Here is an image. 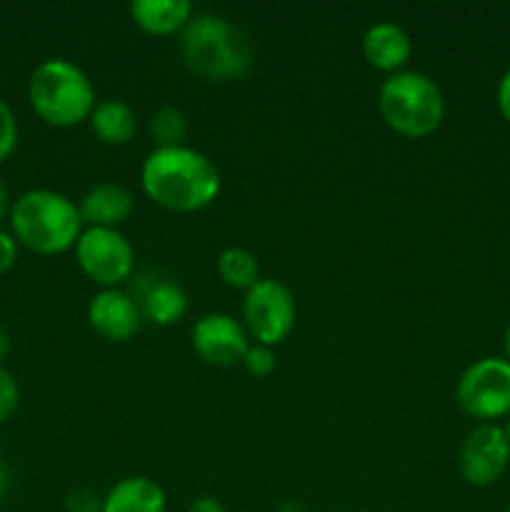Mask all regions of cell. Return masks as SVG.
<instances>
[{"label": "cell", "mask_w": 510, "mask_h": 512, "mask_svg": "<svg viewBox=\"0 0 510 512\" xmlns=\"http://www.w3.org/2000/svg\"><path fill=\"white\" fill-rule=\"evenodd\" d=\"M103 498L95 488H75L65 495V512H103Z\"/></svg>", "instance_id": "cell-22"}, {"label": "cell", "mask_w": 510, "mask_h": 512, "mask_svg": "<svg viewBox=\"0 0 510 512\" xmlns=\"http://www.w3.org/2000/svg\"><path fill=\"white\" fill-rule=\"evenodd\" d=\"M295 295L275 278H260L243 298V320L248 333L263 345H278L295 325Z\"/></svg>", "instance_id": "cell-7"}, {"label": "cell", "mask_w": 510, "mask_h": 512, "mask_svg": "<svg viewBox=\"0 0 510 512\" xmlns=\"http://www.w3.org/2000/svg\"><path fill=\"white\" fill-rule=\"evenodd\" d=\"M5 493H8V468H5V463L0 460V500L5 498Z\"/></svg>", "instance_id": "cell-29"}, {"label": "cell", "mask_w": 510, "mask_h": 512, "mask_svg": "<svg viewBox=\"0 0 510 512\" xmlns=\"http://www.w3.org/2000/svg\"><path fill=\"white\" fill-rule=\"evenodd\" d=\"M378 108L388 128L405 138H425L435 133L445 118L443 90L420 70L388 75L380 85Z\"/></svg>", "instance_id": "cell-5"}, {"label": "cell", "mask_w": 510, "mask_h": 512, "mask_svg": "<svg viewBox=\"0 0 510 512\" xmlns=\"http://www.w3.org/2000/svg\"><path fill=\"white\" fill-rule=\"evenodd\" d=\"M193 348L205 363L230 368L235 363H243L245 353L250 348L248 330L228 313H208L198 318L193 325Z\"/></svg>", "instance_id": "cell-10"}, {"label": "cell", "mask_w": 510, "mask_h": 512, "mask_svg": "<svg viewBox=\"0 0 510 512\" xmlns=\"http://www.w3.org/2000/svg\"><path fill=\"white\" fill-rule=\"evenodd\" d=\"M458 405L478 420L510 415V363L505 358H480L463 370L455 388Z\"/></svg>", "instance_id": "cell-6"}, {"label": "cell", "mask_w": 510, "mask_h": 512, "mask_svg": "<svg viewBox=\"0 0 510 512\" xmlns=\"http://www.w3.org/2000/svg\"><path fill=\"white\" fill-rule=\"evenodd\" d=\"M10 208H13V203H10L8 188H5V183L0 180V223H3L5 218H10Z\"/></svg>", "instance_id": "cell-27"}, {"label": "cell", "mask_w": 510, "mask_h": 512, "mask_svg": "<svg viewBox=\"0 0 510 512\" xmlns=\"http://www.w3.org/2000/svg\"><path fill=\"white\" fill-rule=\"evenodd\" d=\"M80 270L103 288H118L133 275L135 250L118 228H83L75 243Z\"/></svg>", "instance_id": "cell-8"}, {"label": "cell", "mask_w": 510, "mask_h": 512, "mask_svg": "<svg viewBox=\"0 0 510 512\" xmlns=\"http://www.w3.org/2000/svg\"><path fill=\"white\" fill-rule=\"evenodd\" d=\"M148 133L153 138L155 148H173L183 145V138L188 135V118L178 105H160L148 120Z\"/></svg>", "instance_id": "cell-19"}, {"label": "cell", "mask_w": 510, "mask_h": 512, "mask_svg": "<svg viewBox=\"0 0 510 512\" xmlns=\"http://www.w3.org/2000/svg\"><path fill=\"white\" fill-rule=\"evenodd\" d=\"M130 295L138 303L143 320H150L155 325H173L188 310V295L175 283L173 278L160 273H140L133 280V290Z\"/></svg>", "instance_id": "cell-12"}, {"label": "cell", "mask_w": 510, "mask_h": 512, "mask_svg": "<svg viewBox=\"0 0 510 512\" xmlns=\"http://www.w3.org/2000/svg\"><path fill=\"white\" fill-rule=\"evenodd\" d=\"M180 55L193 73L205 80H233L250 70L255 50L233 20L215 13H198L180 30Z\"/></svg>", "instance_id": "cell-2"}, {"label": "cell", "mask_w": 510, "mask_h": 512, "mask_svg": "<svg viewBox=\"0 0 510 512\" xmlns=\"http://www.w3.org/2000/svg\"><path fill=\"white\" fill-rule=\"evenodd\" d=\"M90 128L103 143L108 145H125L138 130V115L125 100L105 98L95 103L90 113Z\"/></svg>", "instance_id": "cell-17"}, {"label": "cell", "mask_w": 510, "mask_h": 512, "mask_svg": "<svg viewBox=\"0 0 510 512\" xmlns=\"http://www.w3.org/2000/svg\"><path fill=\"white\" fill-rule=\"evenodd\" d=\"M10 228L18 245L43 255L75 248L83 233L80 210L68 195L48 188H33L10 208Z\"/></svg>", "instance_id": "cell-3"}, {"label": "cell", "mask_w": 510, "mask_h": 512, "mask_svg": "<svg viewBox=\"0 0 510 512\" xmlns=\"http://www.w3.org/2000/svg\"><path fill=\"white\" fill-rule=\"evenodd\" d=\"M495 103H498L500 115L510 123V68L505 70L503 78H500L498 90H495Z\"/></svg>", "instance_id": "cell-25"}, {"label": "cell", "mask_w": 510, "mask_h": 512, "mask_svg": "<svg viewBox=\"0 0 510 512\" xmlns=\"http://www.w3.org/2000/svg\"><path fill=\"white\" fill-rule=\"evenodd\" d=\"M15 143H18V120L8 100L0 95V163L13 153Z\"/></svg>", "instance_id": "cell-21"}, {"label": "cell", "mask_w": 510, "mask_h": 512, "mask_svg": "<svg viewBox=\"0 0 510 512\" xmlns=\"http://www.w3.org/2000/svg\"><path fill=\"white\" fill-rule=\"evenodd\" d=\"M130 18L145 33L170 35L190 23L193 3L190 0H133Z\"/></svg>", "instance_id": "cell-16"}, {"label": "cell", "mask_w": 510, "mask_h": 512, "mask_svg": "<svg viewBox=\"0 0 510 512\" xmlns=\"http://www.w3.org/2000/svg\"><path fill=\"white\" fill-rule=\"evenodd\" d=\"M510 445L505 430L495 423H483L465 435L460 445L458 465L465 483L475 488H488L498 483L500 475L508 470Z\"/></svg>", "instance_id": "cell-9"}, {"label": "cell", "mask_w": 510, "mask_h": 512, "mask_svg": "<svg viewBox=\"0 0 510 512\" xmlns=\"http://www.w3.org/2000/svg\"><path fill=\"white\" fill-rule=\"evenodd\" d=\"M15 260H18V240L13 238V233L0 230V275L8 273Z\"/></svg>", "instance_id": "cell-24"}, {"label": "cell", "mask_w": 510, "mask_h": 512, "mask_svg": "<svg viewBox=\"0 0 510 512\" xmlns=\"http://www.w3.org/2000/svg\"><path fill=\"white\" fill-rule=\"evenodd\" d=\"M505 512H510V505H508V510H505Z\"/></svg>", "instance_id": "cell-32"}, {"label": "cell", "mask_w": 510, "mask_h": 512, "mask_svg": "<svg viewBox=\"0 0 510 512\" xmlns=\"http://www.w3.org/2000/svg\"><path fill=\"white\" fill-rule=\"evenodd\" d=\"M188 512H225V508L220 500L210 498V495H203V498H195L193 503L188 505Z\"/></svg>", "instance_id": "cell-26"}, {"label": "cell", "mask_w": 510, "mask_h": 512, "mask_svg": "<svg viewBox=\"0 0 510 512\" xmlns=\"http://www.w3.org/2000/svg\"><path fill=\"white\" fill-rule=\"evenodd\" d=\"M165 490L145 475L118 480L105 493L103 512H165Z\"/></svg>", "instance_id": "cell-15"}, {"label": "cell", "mask_w": 510, "mask_h": 512, "mask_svg": "<svg viewBox=\"0 0 510 512\" xmlns=\"http://www.w3.org/2000/svg\"><path fill=\"white\" fill-rule=\"evenodd\" d=\"M18 400H20V390H18V383H15L13 373L0 365V423H5V420L15 413Z\"/></svg>", "instance_id": "cell-23"}, {"label": "cell", "mask_w": 510, "mask_h": 512, "mask_svg": "<svg viewBox=\"0 0 510 512\" xmlns=\"http://www.w3.org/2000/svg\"><path fill=\"white\" fill-rule=\"evenodd\" d=\"M363 55L373 68L398 73L413 55V40L403 25L380 20L363 33Z\"/></svg>", "instance_id": "cell-13"}, {"label": "cell", "mask_w": 510, "mask_h": 512, "mask_svg": "<svg viewBox=\"0 0 510 512\" xmlns=\"http://www.w3.org/2000/svg\"><path fill=\"white\" fill-rule=\"evenodd\" d=\"M505 360L510 363V325H508V330H505Z\"/></svg>", "instance_id": "cell-30"}, {"label": "cell", "mask_w": 510, "mask_h": 512, "mask_svg": "<svg viewBox=\"0 0 510 512\" xmlns=\"http://www.w3.org/2000/svg\"><path fill=\"white\" fill-rule=\"evenodd\" d=\"M88 323L105 340L123 343L138 333L143 315L130 290L103 288L88 303Z\"/></svg>", "instance_id": "cell-11"}, {"label": "cell", "mask_w": 510, "mask_h": 512, "mask_svg": "<svg viewBox=\"0 0 510 512\" xmlns=\"http://www.w3.org/2000/svg\"><path fill=\"white\" fill-rule=\"evenodd\" d=\"M145 195L160 208L193 213L220 193V173L213 160L188 145L150 150L140 168Z\"/></svg>", "instance_id": "cell-1"}, {"label": "cell", "mask_w": 510, "mask_h": 512, "mask_svg": "<svg viewBox=\"0 0 510 512\" xmlns=\"http://www.w3.org/2000/svg\"><path fill=\"white\" fill-rule=\"evenodd\" d=\"M218 273L233 288L250 290L260 280V263L248 248L230 245L218 255Z\"/></svg>", "instance_id": "cell-18"}, {"label": "cell", "mask_w": 510, "mask_h": 512, "mask_svg": "<svg viewBox=\"0 0 510 512\" xmlns=\"http://www.w3.org/2000/svg\"><path fill=\"white\" fill-rule=\"evenodd\" d=\"M275 363H278V358H275L273 348H270V345H263V343L250 345L248 353H245V358H243L245 370H248L250 375H255V378H265V375L273 373Z\"/></svg>", "instance_id": "cell-20"}, {"label": "cell", "mask_w": 510, "mask_h": 512, "mask_svg": "<svg viewBox=\"0 0 510 512\" xmlns=\"http://www.w3.org/2000/svg\"><path fill=\"white\" fill-rule=\"evenodd\" d=\"M10 353V335L0 328V365H3V358Z\"/></svg>", "instance_id": "cell-28"}, {"label": "cell", "mask_w": 510, "mask_h": 512, "mask_svg": "<svg viewBox=\"0 0 510 512\" xmlns=\"http://www.w3.org/2000/svg\"><path fill=\"white\" fill-rule=\"evenodd\" d=\"M505 438H508V445H510V415H508V420H505Z\"/></svg>", "instance_id": "cell-31"}, {"label": "cell", "mask_w": 510, "mask_h": 512, "mask_svg": "<svg viewBox=\"0 0 510 512\" xmlns=\"http://www.w3.org/2000/svg\"><path fill=\"white\" fill-rule=\"evenodd\" d=\"M28 100L48 125L73 128L93 113L95 85L73 60L48 58L30 73Z\"/></svg>", "instance_id": "cell-4"}, {"label": "cell", "mask_w": 510, "mask_h": 512, "mask_svg": "<svg viewBox=\"0 0 510 512\" xmlns=\"http://www.w3.org/2000/svg\"><path fill=\"white\" fill-rule=\"evenodd\" d=\"M133 208L135 198L130 188H125L123 183H113V180L93 185L78 203L83 223L93 225V228H118L130 218Z\"/></svg>", "instance_id": "cell-14"}]
</instances>
